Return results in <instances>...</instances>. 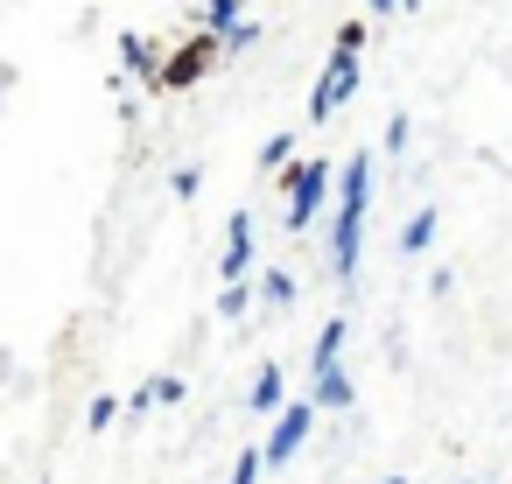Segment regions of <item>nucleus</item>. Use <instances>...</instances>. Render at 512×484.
<instances>
[{
    "label": "nucleus",
    "instance_id": "f257e3e1",
    "mask_svg": "<svg viewBox=\"0 0 512 484\" xmlns=\"http://www.w3.org/2000/svg\"><path fill=\"white\" fill-rule=\"evenodd\" d=\"M330 183H337L330 267H337V281H351V274H358V260H365V218H372V155H351V169H344V176H330Z\"/></svg>",
    "mask_w": 512,
    "mask_h": 484
},
{
    "label": "nucleus",
    "instance_id": "f03ea898",
    "mask_svg": "<svg viewBox=\"0 0 512 484\" xmlns=\"http://www.w3.org/2000/svg\"><path fill=\"white\" fill-rule=\"evenodd\" d=\"M358 57H365V22H344L337 43H330L323 78H316V99H309V120H316V127H330V120L351 106V92H358Z\"/></svg>",
    "mask_w": 512,
    "mask_h": 484
},
{
    "label": "nucleus",
    "instance_id": "7ed1b4c3",
    "mask_svg": "<svg viewBox=\"0 0 512 484\" xmlns=\"http://www.w3.org/2000/svg\"><path fill=\"white\" fill-rule=\"evenodd\" d=\"M281 176H288V232H309L323 218V197H330V176L337 169L323 155H309L302 169H281Z\"/></svg>",
    "mask_w": 512,
    "mask_h": 484
},
{
    "label": "nucleus",
    "instance_id": "20e7f679",
    "mask_svg": "<svg viewBox=\"0 0 512 484\" xmlns=\"http://www.w3.org/2000/svg\"><path fill=\"white\" fill-rule=\"evenodd\" d=\"M309 428H316V400H281L274 407V435L260 442V463H295V449L309 442Z\"/></svg>",
    "mask_w": 512,
    "mask_h": 484
},
{
    "label": "nucleus",
    "instance_id": "39448f33",
    "mask_svg": "<svg viewBox=\"0 0 512 484\" xmlns=\"http://www.w3.org/2000/svg\"><path fill=\"white\" fill-rule=\"evenodd\" d=\"M211 64H218V36L204 29V36H197V43H183L169 64H155V78H148V85H155V92H183V85L211 78Z\"/></svg>",
    "mask_w": 512,
    "mask_h": 484
},
{
    "label": "nucleus",
    "instance_id": "423d86ee",
    "mask_svg": "<svg viewBox=\"0 0 512 484\" xmlns=\"http://www.w3.org/2000/svg\"><path fill=\"white\" fill-rule=\"evenodd\" d=\"M218 274H225V281H246V274H253V211H232V225H225V260H218Z\"/></svg>",
    "mask_w": 512,
    "mask_h": 484
},
{
    "label": "nucleus",
    "instance_id": "0eeeda50",
    "mask_svg": "<svg viewBox=\"0 0 512 484\" xmlns=\"http://www.w3.org/2000/svg\"><path fill=\"white\" fill-rule=\"evenodd\" d=\"M316 407H351V372L344 365H316Z\"/></svg>",
    "mask_w": 512,
    "mask_h": 484
},
{
    "label": "nucleus",
    "instance_id": "6e6552de",
    "mask_svg": "<svg viewBox=\"0 0 512 484\" xmlns=\"http://www.w3.org/2000/svg\"><path fill=\"white\" fill-rule=\"evenodd\" d=\"M246 400H253L260 414H274V407L288 400V372H281V365H260V379H253V393H246Z\"/></svg>",
    "mask_w": 512,
    "mask_h": 484
},
{
    "label": "nucleus",
    "instance_id": "1a4fd4ad",
    "mask_svg": "<svg viewBox=\"0 0 512 484\" xmlns=\"http://www.w3.org/2000/svg\"><path fill=\"white\" fill-rule=\"evenodd\" d=\"M435 225H442V211H414V218L400 225V253H428V239H435Z\"/></svg>",
    "mask_w": 512,
    "mask_h": 484
},
{
    "label": "nucleus",
    "instance_id": "9d476101",
    "mask_svg": "<svg viewBox=\"0 0 512 484\" xmlns=\"http://www.w3.org/2000/svg\"><path fill=\"white\" fill-rule=\"evenodd\" d=\"M120 64H127L134 78H155V43H148V36H120Z\"/></svg>",
    "mask_w": 512,
    "mask_h": 484
},
{
    "label": "nucleus",
    "instance_id": "9b49d317",
    "mask_svg": "<svg viewBox=\"0 0 512 484\" xmlns=\"http://www.w3.org/2000/svg\"><path fill=\"white\" fill-rule=\"evenodd\" d=\"M288 155H295V141H288V134H267V148H260L253 162H260V176H281V169H288Z\"/></svg>",
    "mask_w": 512,
    "mask_h": 484
},
{
    "label": "nucleus",
    "instance_id": "f8f14e48",
    "mask_svg": "<svg viewBox=\"0 0 512 484\" xmlns=\"http://www.w3.org/2000/svg\"><path fill=\"white\" fill-rule=\"evenodd\" d=\"M246 302H253L246 281H225V288H218V323H246Z\"/></svg>",
    "mask_w": 512,
    "mask_h": 484
},
{
    "label": "nucleus",
    "instance_id": "ddd939ff",
    "mask_svg": "<svg viewBox=\"0 0 512 484\" xmlns=\"http://www.w3.org/2000/svg\"><path fill=\"white\" fill-rule=\"evenodd\" d=\"M344 330H351V323H344V316H330V323H323V337H316V358H309V365H337V351H344Z\"/></svg>",
    "mask_w": 512,
    "mask_h": 484
},
{
    "label": "nucleus",
    "instance_id": "4468645a",
    "mask_svg": "<svg viewBox=\"0 0 512 484\" xmlns=\"http://www.w3.org/2000/svg\"><path fill=\"white\" fill-rule=\"evenodd\" d=\"M239 8H246V0H204V29L218 36L225 22H239Z\"/></svg>",
    "mask_w": 512,
    "mask_h": 484
},
{
    "label": "nucleus",
    "instance_id": "2eb2a0df",
    "mask_svg": "<svg viewBox=\"0 0 512 484\" xmlns=\"http://www.w3.org/2000/svg\"><path fill=\"white\" fill-rule=\"evenodd\" d=\"M267 302H274V309H288V302H295V274L267 267Z\"/></svg>",
    "mask_w": 512,
    "mask_h": 484
},
{
    "label": "nucleus",
    "instance_id": "dca6fc26",
    "mask_svg": "<svg viewBox=\"0 0 512 484\" xmlns=\"http://www.w3.org/2000/svg\"><path fill=\"white\" fill-rule=\"evenodd\" d=\"M260 470H267V463H260V449H239V470H232V484H260Z\"/></svg>",
    "mask_w": 512,
    "mask_h": 484
},
{
    "label": "nucleus",
    "instance_id": "f3484780",
    "mask_svg": "<svg viewBox=\"0 0 512 484\" xmlns=\"http://www.w3.org/2000/svg\"><path fill=\"white\" fill-rule=\"evenodd\" d=\"M386 155H407V113L386 120Z\"/></svg>",
    "mask_w": 512,
    "mask_h": 484
},
{
    "label": "nucleus",
    "instance_id": "a211bd4d",
    "mask_svg": "<svg viewBox=\"0 0 512 484\" xmlns=\"http://www.w3.org/2000/svg\"><path fill=\"white\" fill-rule=\"evenodd\" d=\"M113 414H120V400H113V393H99V400H92V414H85V421H92V428H113Z\"/></svg>",
    "mask_w": 512,
    "mask_h": 484
},
{
    "label": "nucleus",
    "instance_id": "6ab92c4d",
    "mask_svg": "<svg viewBox=\"0 0 512 484\" xmlns=\"http://www.w3.org/2000/svg\"><path fill=\"white\" fill-rule=\"evenodd\" d=\"M148 400H183V379H169V372H162V379H148Z\"/></svg>",
    "mask_w": 512,
    "mask_h": 484
},
{
    "label": "nucleus",
    "instance_id": "aec40b11",
    "mask_svg": "<svg viewBox=\"0 0 512 484\" xmlns=\"http://www.w3.org/2000/svg\"><path fill=\"white\" fill-rule=\"evenodd\" d=\"M204 190V169H176V197H197Z\"/></svg>",
    "mask_w": 512,
    "mask_h": 484
},
{
    "label": "nucleus",
    "instance_id": "412c9836",
    "mask_svg": "<svg viewBox=\"0 0 512 484\" xmlns=\"http://www.w3.org/2000/svg\"><path fill=\"white\" fill-rule=\"evenodd\" d=\"M365 8H372V15H393V0H365Z\"/></svg>",
    "mask_w": 512,
    "mask_h": 484
},
{
    "label": "nucleus",
    "instance_id": "4be33fe9",
    "mask_svg": "<svg viewBox=\"0 0 512 484\" xmlns=\"http://www.w3.org/2000/svg\"><path fill=\"white\" fill-rule=\"evenodd\" d=\"M379 484H407V477H379Z\"/></svg>",
    "mask_w": 512,
    "mask_h": 484
}]
</instances>
